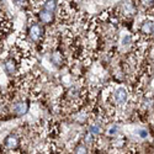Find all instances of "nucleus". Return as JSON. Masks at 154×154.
<instances>
[{
  "mask_svg": "<svg viewBox=\"0 0 154 154\" xmlns=\"http://www.w3.org/2000/svg\"><path fill=\"white\" fill-rule=\"evenodd\" d=\"M84 142H85V144H94V142H95V136L93 134V133H90V132H88L85 136H84Z\"/></svg>",
  "mask_w": 154,
  "mask_h": 154,
  "instance_id": "12",
  "label": "nucleus"
},
{
  "mask_svg": "<svg viewBox=\"0 0 154 154\" xmlns=\"http://www.w3.org/2000/svg\"><path fill=\"white\" fill-rule=\"evenodd\" d=\"M117 131H119L117 126H111V127H109V130H107V134L109 136H115Z\"/></svg>",
  "mask_w": 154,
  "mask_h": 154,
  "instance_id": "15",
  "label": "nucleus"
},
{
  "mask_svg": "<svg viewBox=\"0 0 154 154\" xmlns=\"http://www.w3.org/2000/svg\"><path fill=\"white\" fill-rule=\"evenodd\" d=\"M140 32L146 36H149L154 32V22L152 20H146L140 25Z\"/></svg>",
  "mask_w": 154,
  "mask_h": 154,
  "instance_id": "7",
  "label": "nucleus"
},
{
  "mask_svg": "<svg viewBox=\"0 0 154 154\" xmlns=\"http://www.w3.org/2000/svg\"><path fill=\"white\" fill-rule=\"evenodd\" d=\"M43 9L51 12H54L57 10V2L56 0H43V4H42Z\"/></svg>",
  "mask_w": 154,
  "mask_h": 154,
  "instance_id": "10",
  "label": "nucleus"
},
{
  "mask_svg": "<svg viewBox=\"0 0 154 154\" xmlns=\"http://www.w3.org/2000/svg\"><path fill=\"white\" fill-rule=\"evenodd\" d=\"M29 37L35 43H42L45 40V31H43L41 25L32 22L29 27Z\"/></svg>",
  "mask_w": 154,
  "mask_h": 154,
  "instance_id": "1",
  "label": "nucleus"
},
{
  "mask_svg": "<svg viewBox=\"0 0 154 154\" xmlns=\"http://www.w3.org/2000/svg\"><path fill=\"white\" fill-rule=\"evenodd\" d=\"M131 40H132V38H131V36L126 35V36L123 37V40H122V45H123V46H127V45H130V43H131Z\"/></svg>",
  "mask_w": 154,
  "mask_h": 154,
  "instance_id": "17",
  "label": "nucleus"
},
{
  "mask_svg": "<svg viewBox=\"0 0 154 154\" xmlns=\"http://www.w3.org/2000/svg\"><path fill=\"white\" fill-rule=\"evenodd\" d=\"M4 69L6 73H9L10 75H16L20 73V66L16 58H14L12 56H9L5 62H4Z\"/></svg>",
  "mask_w": 154,
  "mask_h": 154,
  "instance_id": "4",
  "label": "nucleus"
},
{
  "mask_svg": "<svg viewBox=\"0 0 154 154\" xmlns=\"http://www.w3.org/2000/svg\"><path fill=\"white\" fill-rule=\"evenodd\" d=\"M74 152H75V153H88V148H86V146L80 144V146H76V147H75Z\"/></svg>",
  "mask_w": 154,
  "mask_h": 154,
  "instance_id": "13",
  "label": "nucleus"
},
{
  "mask_svg": "<svg viewBox=\"0 0 154 154\" xmlns=\"http://www.w3.org/2000/svg\"><path fill=\"white\" fill-rule=\"evenodd\" d=\"M126 143H125V140L123 139H117V140H115V143H113V146L116 147V148H121V147H123Z\"/></svg>",
  "mask_w": 154,
  "mask_h": 154,
  "instance_id": "16",
  "label": "nucleus"
},
{
  "mask_svg": "<svg viewBox=\"0 0 154 154\" xmlns=\"http://www.w3.org/2000/svg\"><path fill=\"white\" fill-rule=\"evenodd\" d=\"M88 132L93 133L94 136H99L101 133V127L99 126V123H91L88 127Z\"/></svg>",
  "mask_w": 154,
  "mask_h": 154,
  "instance_id": "11",
  "label": "nucleus"
},
{
  "mask_svg": "<svg viewBox=\"0 0 154 154\" xmlns=\"http://www.w3.org/2000/svg\"><path fill=\"white\" fill-rule=\"evenodd\" d=\"M122 14L127 16H132L136 14V6L132 3H125L122 6Z\"/></svg>",
  "mask_w": 154,
  "mask_h": 154,
  "instance_id": "9",
  "label": "nucleus"
},
{
  "mask_svg": "<svg viewBox=\"0 0 154 154\" xmlns=\"http://www.w3.org/2000/svg\"><path fill=\"white\" fill-rule=\"evenodd\" d=\"M112 99H113V102L116 106H125L126 102H127V99H128L127 89L123 86L116 88L112 93Z\"/></svg>",
  "mask_w": 154,
  "mask_h": 154,
  "instance_id": "2",
  "label": "nucleus"
},
{
  "mask_svg": "<svg viewBox=\"0 0 154 154\" xmlns=\"http://www.w3.org/2000/svg\"><path fill=\"white\" fill-rule=\"evenodd\" d=\"M30 109V104L27 101H15L12 102V104H10V111L14 112L16 116H22V115H25Z\"/></svg>",
  "mask_w": 154,
  "mask_h": 154,
  "instance_id": "5",
  "label": "nucleus"
},
{
  "mask_svg": "<svg viewBox=\"0 0 154 154\" xmlns=\"http://www.w3.org/2000/svg\"><path fill=\"white\" fill-rule=\"evenodd\" d=\"M139 2L146 8H152L154 5V0H139Z\"/></svg>",
  "mask_w": 154,
  "mask_h": 154,
  "instance_id": "14",
  "label": "nucleus"
},
{
  "mask_svg": "<svg viewBox=\"0 0 154 154\" xmlns=\"http://www.w3.org/2000/svg\"><path fill=\"white\" fill-rule=\"evenodd\" d=\"M64 56L62 52H59V51H54V52L51 54V60H52L53 64H56V66H62V63H64Z\"/></svg>",
  "mask_w": 154,
  "mask_h": 154,
  "instance_id": "8",
  "label": "nucleus"
},
{
  "mask_svg": "<svg viewBox=\"0 0 154 154\" xmlns=\"http://www.w3.org/2000/svg\"><path fill=\"white\" fill-rule=\"evenodd\" d=\"M138 134H139L140 137H142V138H146V137L148 136V133H147L146 131H143V130H142V131H139V132H138Z\"/></svg>",
  "mask_w": 154,
  "mask_h": 154,
  "instance_id": "18",
  "label": "nucleus"
},
{
  "mask_svg": "<svg viewBox=\"0 0 154 154\" xmlns=\"http://www.w3.org/2000/svg\"><path fill=\"white\" fill-rule=\"evenodd\" d=\"M38 19H40L41 22L43 23H52L54 21V12H51L47 10H40L38 11Z\"/></svg>",
  "mask_w": 154,
  "mask_h": 154,
  "instance_id": "6",
  "label": "nucleus"
},
{
  "mask_svg": "<svg viewBox=\"0 0 154 154\" xmlns=\"http://www.w3.org/2000/svg\"><path fill=\"white\" fill-rule=\"evenodd\" d=\"M20 146H21V138H20L16 133H12V134H9V136L5 138L3 150L12 152V150H16Z\"/></svg>",
  "mask_w": 154,
  "mask_h": 154,
  "instance_id": "3",
  "label": "nucleus"
}]
</instances>
